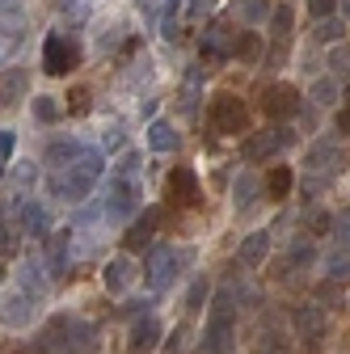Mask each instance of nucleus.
I'll return each mask as SVG.
<instances>
[{"instance_id": "1", "label": "nucleus", "mask_w": 350, "mask_h": 354, "mask_svg": "<svg viewBox=\"0 0 350 354\" xmlns=\"http://www.w3.org/2000/svg\"><path fill=\"white\" fill-rule=\"evenodd\" d=\"M106 169V152H93V148H84V156L68 169H55L47 177V190L55 198H68V203H80V198H89L93 186H98V177Z\"/></svg>"}, {"instance_id": "2", "label": "nucleus", "mask_w": 350, "mask_h": 354, "mask_svg": "<svg viewBox=\"0 0 350 354\" xmlns=\"http://www.w3.org/2000/svg\"><path fill=\"white\" fill-rule=\"evenodd\" d=\"M211 317L203 325V354H232V333H237V287H224L211 304Z\"/></svg>"}, {"instance_id": "3", "label": "nucleus", "mask_w": 350, "mask_h": 354, "mask_svg": "<svg viewBox=\"0 0 350 354\" xmlns=\"http://www.w3.org/2000/svg\"><path fill=\"white\" fill-rule=\"evenodd\" d=\"M84 346H93V325H84L76 317H51L38 333V350H51V354H80Z\"/></svg>"}, {"instance_id": "4", "label": "nucleus", "mask_w": 350, "mask_h": 354, "mask_svg": "<svg viewBox=\"0 0 350 354\" xmlns=\"http://www.w3.org/2000/svg\"><path fill=\"white\" fill-rule=\"evenodd\" d=\"M207 127L215 136H237V131H249V106L237 93H215L207 106Z\"/></svg>"}, {"instance_id": "5", "label": "nucleus", "mask_w": 350, "mask_h": 354, "mask_svg": "<svg viewBox=\"0 0 350 354\" xmlns=\"http://www.w3.org/2000/svg\"><path fill=\"white\" fill-rule=\"evenodd\" d=\"M80 68V47H76V38H68L64 30L47 34V42H42V72L47 76H68Z\"/></svg>"}, {"instance_id": "6", "label": "nucleus", "mask_w": 350, "mask_h": 354, "mask_svg": "<svg viewBox=\"0 0 350 354\" xmlns=\"http://www.w3.org/2000/svg\"><path fill=\"white\" fill-rule=\"evenodd\" d=\"M291 144V131L287 127H266V131H253V136H245L241 144V160L257 165V160H270L275 152H283Z\"/></svg>"}, {"instance_id": "7", "label": "nucleus", "mask_w": 350, "mask_h": 354, "mask_svg": "<svg viewBox=\"0 0 350 354\" xmlns=\"http://www.w3.org/2000/svg\"><path fill=\"white\" fill-rule=\"evenodd\" d=\"M102 211H106V219H131L140 211V186L131 182V177H114L110 182V190H106V198H102Z\"/></svg>"}, {"instance_id": "8", "label": "nucleus", "mask_w": 350, "mask_h": 354, "mask_svg": "<svg viewBox=\"0 0 350 354\" xmlns=\"http://www.w3.org/2000/svg\"><path fill=\"white\" fill-rule=\"evenodd\" d=\"M165 198L173 207H199L203 194H199V173L190 165H173L169 177H165Z\"/></svg>"}, {"instance_id": "9", "label": "nucleus", "mask_w": 350, "mask_h": 354, "mask_svg": "<svg viewBox=\"0 0 350 354\" xmlns=\"http://www.w3.org/2000/svg\"><path fill=\"white\" fill-rule=\"evenodd\" d=\"M232 47H237V30H232L228 21H211V26L203 30L199 55H203L207 64H224V59H232Z\"/></svg>"}, {"instance_id": "10", "label": "nucleus", "mask_w": 350, "mask_h": 354, "mask_svg": "<svg viewBox=\"0 0 350 354\" xmlns=\"http://www.w3.org/2000/svg\"><path fill=\"white\" fill-rule=\"evenodd\" d=\"M291 325H295V333H300L304 342L317 350V346L325 342V333H329V313H325L321 304H300L295 313H291Z\"/></svg>"}, {"instance_id": "11", "label": "nucleus", "mask_w": 350, "mask_h": 354, "mask_svg": "<svg viewBox=\"0 0 350 354\" xmlns=\"http://www.w3.org/2000/svg\"><path fill=\"white\" fill-rule=\"evenodd\" d=\"M182 257H186V253L169 249V245H156V249H152V257H148V287H152V291H169V283L178 279Z\"/></svg>"}, {"instance_id": "12", "label": "nucleus", "mask_w": 350, "mask_h": 354, "mask_svg": "<svg viewBox=\"0 0 350 354\" xmlns=\"http://www.w3.org/2000/svg\"><path fill=\"white\" fill-rule=\"evenodd\" d=\"M300 88L295 84H266L261 88V110L266 118H295L300 114Z\"/></svg>"}, {"instance_id": "13", "label": "nucleus", "mask_w": 350, "mask_h": 354, "mask_svg": "<svg viewBox=\"0 0 350 354\" xmlns=\"http://www.w3.org/2000/svg\"><path fill=\"white\" fill-rule=\"evenodd\" d=\"M34 295H26L21 287L17 291H9V295H0V325H13V329H21V325H30L34 321Z\"/></svg>"}, {"instance_id": "14", "label": "nucleus", "mask_w": 350, "mask_h": 354, "mask_svg": "<svg viewBox=\"0 0 350 354\" xmlns=\"http://www.w3.org/2000/svg\"><path fill=\"white\" fill-rule=\"evenodd\" d=\"M17 224L30 236H51V211L38 198H17Z\"/></svg>"}, {"instance_id": "15", "label": "nucleus", "mask_w": 350, "mask_h": 354, "mask_svg": "<svg viewBox=\"0 0 350 354\" xmlns=\"http://www.w3.org/2000/svg\"><path fill=\"white\" fill-rule=\"evenodd\" d=\"M156 228H160V207H144L136 219H131V228H127L122 245H127V249H144V245H152Z\"/></svg>"}, {"instance_id": "16", "label": "nucleus", "mask_w": 350, "mask_h": 354, "mask_svg": "<svg viewBox=\"0 0 350 354\" xmlns=\"http://www.w3.org/2000/svg\"><path fill=\"white\" fill-rule=\"evenodd\" d=\"M131 283H136V261H131L127 253H118V257H110V261L102 266V287H106L110 295H122Z\"/></svg>"}, {"instance_id": "17", "label": "nucleus", "mask_w": 350, "mask_h": 354, "mask_svg": "<svg viewBox=\"0 0 350 354\" xmlns=\"http://www.w3.org/2000/svg\"><path fill=\"white\" fill-rule=\"evenodd\" d=\"M21 97H30V72L26 68H5L0 72V110L21 106Z\"/></svg>"}, {"instance_id": "18", "label": "nucleus", "mask_w": 350, "mask_h": 354, "mask_svg": "<svg viewBox=\"0 0 350 354\" xmlns=\"http://www.w3.org/2000/svg\"><path fill=\"white\" fill-rule=\"evenodd\" d=\"M342 165V152H338V140H317L308 148V156H304V169H308L313 177H329V169Z\"/></svg>"}, {"instance_id": "19", "label": "nucleus", "mask_w": 350, "mask_h": 354, "mask_svg": "<svg viewBox=\"0 0 350 354\" xmlns=\"http://www.w3.org/2000/svg\"><path fill=\"white\" fill-rule=\"evenodd\" d=\"M160 333H165V325H160L156 317H140L136 325H131V333H127V350H131V354H148V350L160 342Z\"/></svg>"}, {"instance_id": "20", "label": "nucleus", "mask_w": 350, "mask_h": 354, "mask_svg": "<svg viewBox=\"0 0 350 354\" xmlns=\"http://www.w3.org/2000/svg\"><path fill=\"white\" fill-rule=\"evenodd\" d=\"M148 148L152 152H178L182 148V131L173 127L169 118H152V127H148Z\"/></svg>"}, {"instance_id": "21", "label": "nucleus", "mask_w": 350, "mask_h": 354, "mask_svg": "<svg viewBox=\"0 0 350 354\" xmlns=\"http://www.w3.org/2000/svg\"><path fill=\"white\" fill-rule=\"evenodd\" d=\"M266 257H270V228L249 232V236L241 241V249H237V261H241V266H261Z\"/></svg>"}, {"instance_id": "22", "label": "nucleus", "mask_w": 350, "mask_h": 354, "mask_svg": "<svg viewBox=\"0 0 350 354\" xmlns=\"http://www.w3.org/2000/svg\"><path fill=\"white\" fill-rule=\"evenodd\" d=\"M80 156H84V144H80V140H55L47 152H42V165H51V173H55V169L76 165Z\"/></svg>"}, {"instance_id": "23", "label": "nucleus", "mask_w": 350, "mask_h": 354, "mask_svg": "<svg viewBox=\"0 0 350 354\" xmlns=\"http://www.w3.org/2000/svg\"><path fill=\"white\" fill-rule=\"evenodd\" d=\"M68 249H72V232H51L47 236V270L51 274H64L68 270Z\"/></svg>"}, {"instance_id": "24", "label": "nucleus", "mask_w": 350, "mask_h": 354, "mask_svg": "<svg viewBox=\"0 0 350 354\" xmlns=\"http://www.w3.org/2000/svg\"><path fill=\"white\" fill-rule=\"evenodd\" d=\"M291 186H295V177H291V169H287V165H275V169L266 173V182H261V190H266V198H270V203H283V198L291 194Z\"/></svg>"}, {"instance_id": "25", "label": "nucleus", "mask_w": 350, "mask_h": 354, "mask_svg": "<svg viewBox=\"0 0 350 354\" xmlns=\"http://www.w3.org/2000/svg\"><path fill=\"white\" fill-rule=\"evenodd\" d=\"M257 190H261V182L253 173H241L237 177V186H232V203H237V211H249L253 203H257Z\"/></svg>"}, {"instance_id": "26", "label": "nucleus", "mask_w": 350, "mask_h": 354, "mask_svg": "<svg viewBox=\"0 0 350 354\" xmlns=\"http://www.w3.org/2000/svg\"><path fill=\"white\" fill-rule=\"evenodd\" d=\"M30 110H34V118H38V122H59V114H64L59 97H51V93H34Z\"/></svg>"}, {"instance_id": "27", "label": "nucleus", "mask_w": 350, "mask_h": 354, "mask_svg": "<svg viewBox=\"0 0 350 354\" xmlns=\"http://www.w3.org/2000/svg\"><path fill=\"white\" fill-rule=\"evenodd\" d=\"M261 55V38L253 34V30H241L237 34V47H232V59H245V64H253Z\"/></svg>"}, {"instance_id": "28", "label": "nucleus", "mask_w": 350, "mask_h": 354, "mask_svg": "<svg viewBox=\"0 0 350 354\" xmlns=\"http://www.w3.org/2000/svg\"><path fill=\"white\" fill-rule=\"evenodd\" d=\"M291 26H295L291 5H275V9H270V34H275L279 42H287V38H291Z\"/></svg>"}, {"instance_id": "29", "label": "nucleus", "mask_w": 350, "mask_h": 354, "mask_svg": "<svg viewBox=\"0 0 350 354\" xmlns=\"http://www.w3.org/2000/svg\"><path fill=\"white\" fill-rule=\"evenodd\" d=\"M17 287H21L26 295H30V291L38 295V291H47V274H42V270H38L34 261H26L21 270H17Z\"/></svg>"}, {"instance_id": "30", "label": "nucleus", "mask_w": 350, "mask_h": 354, "mask_svg": "<svg viewBox=\"0 0 350 354\" xmlns=\"http://www.w3.org/2000/svg\"><path fill=\"white\" fill-rule=\"evenodd\" d=\"M317 42H338L342 47V38H346V21L342 17H325V21H317Z\"/></svg>"}, {"instance_id": "31", "label": "nucleus", "mask_w": 350, "mask_h": 354, "mask_svg": "<svg viewBox=\"0 0 350 354\" xmlns=\"http://www.w3.org/2000/svg\"><path fill=\"white\" fill-rule=\"evenodd\" d=\"M313 106H333L338 102V80L333 76H321V80H313Z\"/></svg>"}, {"instance_id": "32", "label": "nucleus", "mask_w": 350, "mask_h": 354, "mask_svg": "<svg viewBox=\"0 0 350 354\" xmlns=\"http://www.w3.org/2000/svg\"><path fill=\"white\" fill-rule=\"evenodd\" d=\"M325 274L338 283V279H350V249H333L325 257Z\"/></svg>"}, {"instance_id": "33", "label": "nucleus", "mask_w": 350, "mask_h": 354, "mask_svg": "<svg viewBox=\"0 0 350 354\" xmlns=\"http://www.w3.org/2000/svg\"><path fill=\"white\" fill-rule=\"evenodd\" d=\"M89 106H93V93H89L84 84L68 88V97H64V110H68V114H89Z\"/></svg>"}, {"instance_id": "34", "label": "nucleus", "mask_w": 350, "mask_h": 354, "mask_svg": "<svg viewBox=\"0 0 350 354\" xmlns=\"http://www.w3.org/2000/svg\"><path fill=\"white\" fill-rule=\"evenodd\" d=\"M203 304H211V283L207 279H194L190 291H186V308H190V313H199Z\"/></svg>"}, {"instance_id": "35", "label": "nucleus", "mask_w": 350, "mask_h": 354, "mask_svg": "<svg viewBox=\"0 0 350 354\" xmlns=\"http://www.w3.org/2000/svg\"><path fill=\"white\" fill-rule=\"evenodd\" d=\"M313 261H317V249H313L308 241H295V245H291L287 266H300V270H304V266H313Z\"/></svg>"}, {"instance_id": "36", "label": "nucleus", "mask_w": 350, "mask_h": 354, "mask_svg": "<svg viewBox=\"0 0 350 354\" xmlns=\"http://www.w3.org/2000/svg\"><path fill=\"white\" fill-rule=\"evenodd\" d=\"M304 228H308L313 236H325L333 228V215L329 211H308V215H304Z\"/></svg>"}, {"instance_id": "37", "label": "nucleus", "mask_w": 350, "mask_h": 354, "mask_svg": "<svg viewBox=\"0 0 350 354\" xmlns=\"http://www.w3.org/2000/svg\"><path fill=\"white\" fill-rule=\"evenodd\" d=\"M329 232H333V241H338V249H350V207L333 215V228H329Z\"/></svg>"}, {"instance_id": "38", "label": "nucleus", "mask_w": 350, "mask_h": 354, "mask_svg": "<svg viewBox=\"0 0 350 354\" xmlns=\"http://www.w3.org/2000/svg\"><path fill=\"white\" fill-rule=\"evenodd\" d=\"M329 72H333V80H338V76H342V80L350 76V47H346V42L329 55Z\"/></svg>"}, {"instance_id": "39", "label": "nucleus", "mask_w": 350, "mask_h": 354, "mask_svg": "<svg viewBox=\"0 0 350 354\" xmlns=\"http://www.w3.org/2000/svg\"><path fill=\"white\" fill-rule=\"evenodd\" d=\"M102 148H106V152H118V148L127 152V131H122L118 122H110V127H106V136H102Z\"/></svg>"}, {"instance_id": "40", "label": "nucleus", "mask_w": 350, "mask_h": 354, "mask_svg": "<svg viewBox=\"0 0 350 354\" xmlns=\"http://www.w3.org/2000/svg\"><path fill=\"white\" fill-rule=\"evenodd\" d=\"M241 17L245 21H261V17H270V5L266 0H241Z\"/></svg>"}, {"instance_id": "41", "label": "nucleus", "mask_w": 350, "mask_h": 354, "mask_svg": "<svg viewBox=\"0 0 350 354\" xmlns=\"http://www.w3.org/2000/svg\"><path fill=\"white\" fill-rule=\"evenodd\" d=\"M140 165H144V156L140 152H122V160H118V177H131V182H136V173H140Z\"/></svg>"}, {"instance_id": "42", "label": "nucleus", "mask_w": 350, "mask_h": 354, "mask_svg": "<svg viewBox=\"0 0 350 354\" xmlns=\"http://www.w3.org/2000/svg\"><path fill=\"white\" fill-rule=\"evenodd\" d=\"M13 148H17V136H13V131H0V177H5V169H9Z\"/></svg>"}, {"instance_id": "43", "label": "nucleus", "mask_w": 350, "mask_h": 354, "mask_svg": "<svg viewBox=\"0 0 350 354\" xmlns=\"http://www.w3.org/2000/svg\"><path fill=\"white\" fill-rule=\"evenodd\" d=\"M308 13H313L317 21H325V17L338 13V0H308Z\"/></svg>"}, {"instance_id": "44", "label": "nucleus", "mask_w": 350, "mask_h": 354, "mask_svg": "<svg viewBox=\"0 0 350 354\" xmlns=\"http://www.w3.org/2000/svg\"><path fill=\"white\" fill-rule=\"evenodd\" d=\"M34 177H38V165H34V160H21V165L13 169V182H17V186H30Z\"/></svg>"}, {"instance_id": "45", "label": "nucleus", "mask_w": 350, "mask_h": 354, "mask_svg": "<svg viewBox=\"0 0 350 354\" xmlns=\"http://www.w3.org/2000/svg\"><path fill=\"white\" fill-rule=\"evenodd\" d=\"M261 354H287V342H283L279 333L266 329V337H261Z\"/></svg>"}, {"instance_id": "46", "label": "nucleus", "mask_w": 350, "mask_h": 354, "mask_svg": "<svg viewBox=\"0 0 350 354\" xmlns=\"http://www.w3.org/2000/svg\"><path fill=\"white\" fill-rule=\"evenodd\" d=\"M17 51V34H0V64H9Z\"/></svg>"}, {"instance_id": "47", "label": "nucleus", "mask_w": 350, "mask_h": 354, "mask_svg": "<svg viewBox=\"0 0 350 354\" xmlns=\"http://www.w3.org/2000/svg\"><path fill=\"white\" fill-rule=\"evenodd\" d=\"M13 245H17V236H13V228L0 219V253H13Z\"/></svg>"}, {"instance_id": "48", "label": "nucleus", "mask_w": 350, "mask_h": 354, "mask_svg": "<svg viewBox=\"0 0 350 354\" xmlns=\"http://www.w3.org/2000/svg\"><path fill=\"white\" fill-rule=\"evenodd\" d=\"M333 131H338V136H350V106H342V110H338V118H333Z\"/></svg>"}, {"instance_id": "49", "label": "nucleus", "mask_w": 350, "mask_h": 354, "mask_svg": "<svg viewBox=\"0 0 350 354\" xmlns=\"http://www.w3.org/2000/svg\"><path fill=\"white\" fill-rule=\"evenodd\" d=\"M0 17H21V0H0Z\"/></svg>"}, {"instance_id": "50", "label": "nucleus", "mask_w": 350, "mask_h": 354, "mask_svg": "<svg viewBox=\"0 0 350 354\" xmlns=\"http://www.w3.org/2000/svg\"><path fill=\"white\" fill-rule=\"evenodd\" d=\"M338 5H342V13H346V17H350V0H338Z\"/></svg>"}, {"instance_id": "51", "label": "nucleus", "mask_w": 350, "mask_h": 354, "mask_svg": "<svg viewBox=\"0 0 350 354\" xmlns=\"http://www.w3.org/2000/svg\"><path fill=\"white\" fill-rule=\"evenodd\" d=\"M346 106H350V84H346Z\"/></svg>"}, {"instance_id": "52", "label": "nucleus", "mask_w": 350, "mask_h": 354, "mask_svg": "<svg viewBox=\"0 0 350 354\" xmlns=\"http://www.w3.org/2000/svg\"><path fill=\"white\" fill-rule=\"evenodd\" d=\"M9 354H17V350H9Z\"/></svg>"}, {"instance_id": "53", "label": "nucleus", "mask_w": 350, "mask_h": 354, "mask_svg": "<svg viewBox=\"0 0 350 354\" xmlns=\"http://www.w3.org/2000/svg\"><path fill=\"white\" fill-rule=\"evenodd\" d=\"M199 354H203V350H199Z\"/></svg>"}]
</instances>
